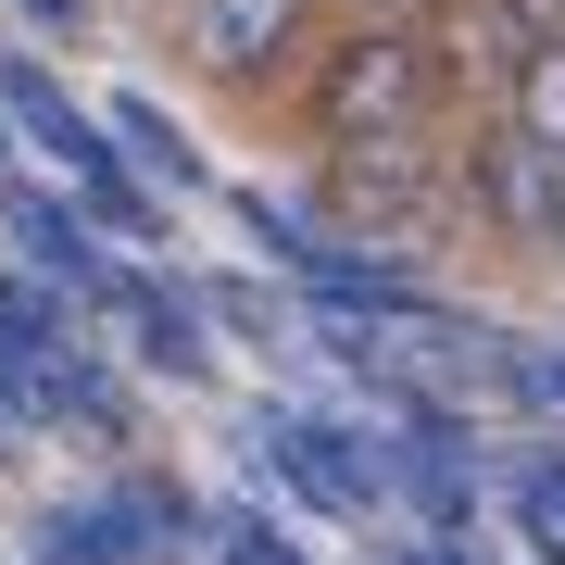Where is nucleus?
<instances>
[{
    "mask_svg": "<svg viewBox=\"0 0 565 565\" xmlns=\"http://www.w3.org/2000/svg\"><path fill=\"white\" fill-rule=\"evenodd\" d=\"M289 139L352 151V139H390V126H440V63H427V25H390V13H340L327 39L302 51L289 76Z\"/></svg>",
    "mask_w": 565,
    "mask_h": 565,
    "instance_id": "nucleus-1",
    "label": "nucleus"
},
{
    "mask_svg": "<svg viewBox=\"0 0 565 565\" xmlns=\"http://www.w3.org/2000/svg\"><path fill=\"white\" fill-rule=\"evenodd\" d=\"M327 352L364 364V377L390 390V415H478V403H503V364H515L503 327L440 315L427 289L390 302V315H327Z\"/></svg>",
    "mask_w": 565,
    "mask_h": 565,
    "instance_id": "nucleus-2",
    "label": "nucleus"
},
{
    "mask_svg": "<svg viewBox=\"0 0 565 565\" xmlns=\"http://www.w3.org/2000/svg\"><path fill=\"white\" fill-rule=\"evenodd\" d=\"M202 541V503H189V478H163V465H126L102 478L88 503H51L25 527V565H163Z\"/></svg>",
    "mask_w": 565,
    "mask_h": 565,
    "instance_id": "nucleus-3",
    "label": "nucleus"
},
{
    "mask_svg": "<svg viewBox=\"0 0 565 565\" xmlns=\"http://www.w3.org/2000/svg\"><path fill=\"white\" fill-rule=\"evenodd\" d=\"M239 226H252V252L277 264L289 289H302L315 315H390V302H415V264L403 252H364L340 239L315 202H277V189H239Z\"/></svg>",
    "mask_w": 565,
    "mask_h": 565,
    "instance_id": "nucleus-4",
    "label": "nucleus"
},
{
    "mask_svg": "<svg viewBox=\"0 0 565 565\" xmlns=\"http://www.w3.org/2000/svg\"><path fill=\"white\" fill-rule=\"evenodd\" d=\"M177 63L239 102H277V76H302V51L327 39V0H163Z\"/></svg>",
    "mask_w": 565,
    "mask_h": 565,
    "instance_id": "nucleus-5",
    "label": "nucleus"
},
{
    "mask_svg": "<svg viewBox=\"0 0 565 565\" xmlns=\"http://www.w3.org/2000/svg\"><path fill=\"white\" fill-rule=\"evenodd\" d=\"M252 465H277V490L302 515H377L390 503V452L364 440V427H340V415H252Z\"/></svg>",
    "mask_w": 565,
    "mask_h": 565,
    "instance_id": "nucleus-6",
    "label": "nucleus"
},
{
    "mask_svg": "<svg viewBox=\"0 0 565 565\" xmlns=\"http://www.w3.org/2000/svg\"><path fill=\"white\" fill-rule=\"evenodd\" d=\"M0 226H13V264H25L39 289H88V302H114V289H126V264L102 252V226H88L76 202H51L39 177L0 189Z\"/></svg>",
    "mask_w": 565,
    "mask_h": 565,
    "instance_id": "nucleus-7",
    "label": "nucleus"
},
{
    "mask_svg": "<svg viewBox=\"0 0 565 565\" xmlns=\"http://www.w3.org/2000/svg\"><path fill=\"white\" fill-rule=\"evenodd\" d=\"M114 315L139 327V364H151V377H177V390H202V377H214V315H202V277H163V264H126Z\"/></svg>",
    "mask_w": 565,
    "mask_h": 565,
    "instance_id": "nucleus-8",
    "label": "nucleus"
},
{
    "mask_svg": "<svg viewBox=\"0 0 565 565\" xmlns=\"http://www.w3.org/2000/svg\"><path fill=\"white\" fill-rule=\"evenodd\" d=\"M0 126H13V139H25V151H51V163H63V177H88V163H102V151H114V126H102V114H88V102H76V88H63V76H51V63H39V51H0Z\"/></svg>",
    "mask_w": 565,
    "mask_h": 565,
    "instance_id": "nucleus-9",
    "label": "nucleus"
},
{
    "mask_svg": "<svg viewBox=\"0 0 565 565\" xmlns=\"http://www.w3.org/2000/svg\"><path fill=\"white\" fill-rule=\"evenodd\" d=\"M102 126H114V151L139 163V177L163 189V202H177V189H202V139H189V126L163 114L151 88H114V114H102Z\"/></svg>",
    "mask_w": 565,
    "mask_h": 565,
    "instance_id": "nucleus-10",
    "label": "nucleus"
},
{
    "mask_svg": "<svg viewBox=\"0 0 565 565\" xmlns=\"http://www.w3.org/2000/svg\"><path fill=\"white\" fill-rule=\"evenodd\" d=\"M503 126L527 151H565V51H527L515 63V88H503Z\"/></svg>",
    "mask_w": 565,
    "mask_h": 565,
    "instance_id": "nucleus-11",
    "label": "nucleus"
},
{
    "mask_svg": "<svg viewBox=\"0 0 565 565\" xmlns=\"http://www.w3.org/2000/svg\"><path fill=\"white\" fill-rule=\"evenodd\" d=\"M515 515H527V541L565 565V440H541V452L515 465Z\"/></svg>",
    "mask_w": 565,
    "mask_h": 565,
    "instance_id": "nucleus-12",
    "label": "nucleus"
},
{
    "mask_svg": "<svg viewBox=\"0 0 565 565\" xmlns=\"http://www.w3.org/2000/svg\"><path fill=\"white\" fill-rule=\"evenodd\" d=\"M503 403H515V415H541L553 440H565V340H515V364H503Z\"/></svg>",
    "mask_w": 565,
    "mask_h": 565,
    "instance_id": "nucleus-13",
    "label": "nucleus"
},
{
    "mask_svg": "<svg viewBox=\"0 0 565 565\" xmlns=\"http://www.w3.org/2000/svg\"><path fill=\"white\" fill-rule=\"evenodd\" d=\"M202 315L226 327V340H264V352H277V327H289V302L252 289V277H202Z\"/></svg>",
    "mask_w": 565,
    "mask_h": 565,
    "instance_id": "nucleus-14",
    "label": "nucleus"
},
{
    "mask_svg": "<svg viewBox=\"0 0 565 565\" xmlns=\"http://www.w3.org/2000/svg\"><path fill=\"white\" fill-rule=\"evenodd\" d=\"M214 565H315L277 515H214Z\"/></svg>",
    "mask_w": 565,
    "mask_h": 565,
    "instance_id": "nucleus-15",
    "label": "nucleus"
},
{
    "mask_svg": "<svg viewBox=\"0 0 565 565\" xmlns=\"http://www.w3.org/2000/svg\"><path fill=\"white\" fill-rule=\"evenodd\" d=\"M527 252L565 264V151H541V177H527Z\"/></svg>",
    "mask_w": 565,
    "mask_h": 565,
    "instance_id": "nucleus-16",
    "label": "nucleus"
},
{
    "mask_svg": "<svg viewBox=\"0 0 565 565\" xmlns=\"http://www.w3.org/2000/svg\"><path fill=\"white\" fill-rule=\"evenodd\" d=\"M490 13H503L527 51H565V0H490Z\"/></svg>",
    "mask_w": 565,
    "mask_h": 565,
    "instance_id": "nucleus-17",
    "label": "nucleus"
},
{
    "mask_svg": "<svg viewBox=\"0 0 565 565\" xmlns=\"http://www.w3.org/2000/svg\"><path fill=\"white\" fill-rule=\"evenodd\" d=\"M13 13H25V25H51V39H76V25H88V0H13Z\"/></svg>",
    "mask_w": 565,
    "mask_h": 565,
    "instance_id": "nucleus-18",
    "label": "nucleus"
},
{
    "mask_svg": "<svg viewBox=\"0 0 565 565\" xmlns=\"http://www.w3.org/2000/svg\"><path fill=\"white\" fill-rule=\"evenodd\" d=\"M25 177V139H13V126H0V189H13Z\"/></svg>",
    "mask_w": 565,
    "mask_h": 565,
    "instance_id": "nucleus-19",
    "label": "nucleus"
}]
</instances>
